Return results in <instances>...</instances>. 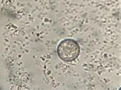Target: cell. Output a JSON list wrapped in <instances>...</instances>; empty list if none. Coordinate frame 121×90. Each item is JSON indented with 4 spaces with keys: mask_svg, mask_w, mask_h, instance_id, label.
<instances>
[{
    "mask_svg": "<svg viewBox=\"0 0 121 90\" xmlns=\"http://www.w3.org/2000/svg\"><path fill=\"white\" fill-rule=\"evenodd\" d=\"M57 53L60 59L65 62H73L79 55L80 47L77 42L73 39H65L59 43Z\"/></svg>",
    "mask_w": 121,
    "mask_h": 90,
    "instance_id": "1",
    "label": "cell"
}]
</instances>
